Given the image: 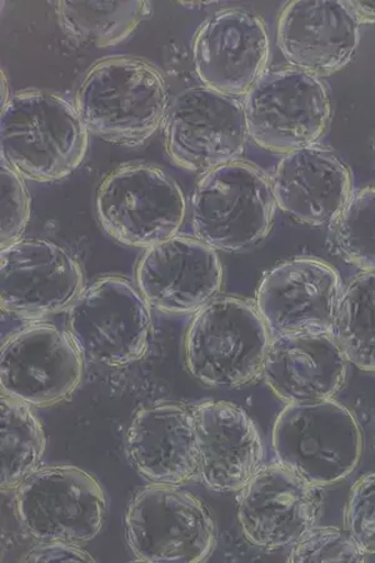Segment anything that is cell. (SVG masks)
<instances>
[{"label":"cell","mask_w":375,"mask_h":563,"mask_svg":"<svg viewBox=\"0 0 375 563\" xmlns=\"http://www.w3.org/2000/svg\"><path fill=\"white\" fill-rule=\"evenodd\" d=\"M31 220V198L24 178L0 163V246L21 241Z\"/></svg>","instance_id":"27"},{"label":"cell","mask_w":375,"mask_h":563,"mask_svg":"<svg viewBox=\"0 0 375 563\" xmlns=\"http://www.w3.org/2000/svg\"><path fill=\"white\" fill-rule=\"evenodd\" d=\"M373 150H374V153H375V135H374V141H373Z\"/></svg>","instance_id":"32"},{"label":"cell","mask_w":375,"mask_h":563,"mask_svg":"<svg viewBox=\"0 0 375 563\" xmlns=\"http://www.w3.org/2000/svg\"><path fill=\"white\" fill-rule=\"evenodd\" d=\"M332 335L348 362L375 372V271H364L343 289Z\"/></svg>","instance_id":"24"},{"label":"cell","mask_w":375,"mask_h":563,"mask_svg":"<svg viewBox=\"0 0 375 563\" xmlns=\"http://www.w3.org/2000/svg\"><path fill=\"white\" fill-rule=\"evenodd\" d=\"M164 134L178 166L205 174L238 161L250 137L243 103L207 87L187 89L176 98Z\"/></svg>","instance_id":"12"},{"label":"cell","mask_w":375,"mask_h":563,"mask_svg":"<svg viewBox=\"0 0 375 563\" xmlns=\"http://www.w3.org/2000/svg\"><path fill=\"white\" fill-rule=\"evenodd\" d=\"M194 416L205 485L216 493H240L263 462L262 441L251 417L223 401L200 404Z\"/></svg>","instance_id":"19"},{"label":"cell","mask_w":375,"mask_h":563,"mask_svg":"<svg viewBox=\"0 0 375 563\" xmlns=\"http://www.w3.org/2000/svg\"><path fill=\"white\" fill-rule=\"evenodd\" d=\"M271 181L280 210L308 225L334 223L352 196L350 169L316 144L286 154Z\"/></svg>","instance_id":"20"},{"label":"cell","mask_w":375,"mask_h":563,"mask_svg":"<svg viewBox=\"0 0 375 563\" xmlns=\"http://www.w3.org/2000/svg\"><path fill=\"white\" fill-rule=\"evenodd\" d=\"M126 451L154 485L179 486L199 472L194 411L177 405L144 408L126 434Z\"/></svg>","instance_id":"22"},{"label":"cell","mask_w":375,"mask_h":563,"mask_svg":"<svg viewBox=\"0 0 375 563\" xmlns=\"http://www.w3.org/2000/svg\"><path fill=\"white\" fill-rule=\"evenodd\" d=\"M76 108L89 133L140 145L166 122L169 97L159 70L133 57L100 60L79 86Z\"/></svg>","instance_id":"2"},{"label":"cell","mask_w":375,"mask_h":563,"mask_svg":"<svg viewBox=\"0 0 375 563\" xmlns=\"http://www.w3.org/2000/svg\"><path fill=\"white\" fill-rule=\"evenodd\" d=\"M280 465L318 487L340 483L359 466L363 438L348 408L333 401L288 404L273 429Z\"/></svg>","instance_id":"5"},{"label":"cell","mask_w":375,"mask_h":563,"mask_svg":"<svg viewBox=\"0 0 375 563\" xmlns=\"http://www.w3.org/2000/svg\"><path fill=\"white\" fill-rule=\"evenodd\" d=\"M100 224L125 246L148 250L178 234L187 203L166 172L150 165H128L109 174L98 188Z\"/></svg>","instance_id":"7"},{"label":"cell","mask_w":375,"mask_h":563,"mask_svg":"<svg viewBox=\"0 0 375 563\" xmlns=\"http://www.w3.org/2000/svg\"><path fill=\"white\" fill-rule=\"evenodd\" d=\"M276 206L271 179L251 163L233 161L199 180L191 225L209 247L240 252L267 238Z\"/></svg>","instance_id":"4"},{"label":"cell","mask_w":375,"mask_h":563,"mask_svg":"<svg viewBox=\"0 0 375 563\" xmlns=\"http://www.w3.org/2000/svg\"><path fill=\"white\" fill-rule=\"evenodd\" d=\"M25 562H95L78 544L66 542H42L29 552Z\"/></svg>","instance_id":"30"},{"label":"cell","mask_w":375,"mask_h":563,"mask_svg":"<svg viewBox=\"0 0 375 563\" xmlns=\"http://www.w3.org/2000/svg\"><path fill=\"white\" fill-rule=\"evenodd\" d=\"M84 358L68 332L48 323L26 324L2 343V395L36 407L66 401L80 384Z\"/></svg>","instance_id":"11"},{"label":"cell","mask_w":375,"mask_h":563,"mask_svg":"<svg viewBox=\"0 0 375 563\" xmlns=\"http://www.w3.org/2000/svg\"><path fill=\"white\" fill-rule=\"evenodd\" d=\"M57 14L63 30L73 38L97 45L111 47L122 43L151 14L148 2H59Z\"/></svg>","instance_id":"25"},{"label":"cell","mask_w":375,"mask_h":563,"mask_svg":"<svg viewBox=\"0 0 375 563\" xmlns=\"http://www.w3.org/2000/svg\"><path fill=\"white\" fill-rule=\"evenodd\" d=\"M346 526L365 555H375V472L353 486L346 507Z\"/></svg>","instance_id":"29"},{"label":"cell","mask_w":375,"mask_h":563,"mask_svg":"<svg viewBox=\"0 0 375 563\" xmlns=\"http://www.w3.org/2000/svg\"><path fill=\"white\" fill-rule=\"evenodd\" d=\"M271 339L257 306L243 298L216 297L191 320L186 365L208 386H243L262 374Z\"/></svg>","instance_id":"3"},{"label":"cell","mask_w":375,"mask_h":563,"mask_svg":"<svg viewBox=\"0 0 375 563\" xmlns=\"http://www.w3.org/2000/svg\"><path fill=\"white\" fill-rule=\"evenodd\" d=\"M361 23L375 22V2H350Z\"/></svg>","instance_id":"31"},{"label":"cell","mask_w":375,"mask_h":563,"mask_svg":"<svg viewBox=\"0 0 375 563\" xmlns=\"http://www.w3.org/2000/svg\"><path fill=\"white\" fill-rule=\"evenodd\" d=\"M243 106L250 137L264 150L286 154L315 145L331 118L326 87L293 67L265 70Z\"/></svg>","instance_id":"8"},{"label":"cell","mask_w":375,"mask_h":563,"mask_svg":"<svg viewBox=\"0 0 375 563\" xmlns=\"http://www.w3.org/2000/svg\"><path fill=\"white\" fill-rule=\"evenodd\" d=\"M125 528L128 543L143 562H202L216 547L206 506L178 486L143 488L128 507Z\"/></svg>","instance_id":"9"},{"label":"cell","mask_w":375,"mask_h":563,"mask_svg":"<svg viewBox=\"0 0 375 563\" xmlns=\"http://www.w3.org/2000/svg\"><path fill=\"white\" fill-rule=\"evenodd\" d=\"M346 368L332 333L286 334L271 339L262 374L282 401L301 404L332 398Z\"/></svg>","instance_id":"21"},{"label":"cell","mask_w":375,"mask_h":563,"mask_svg":"<svg viewBox=\"0 0 375 563\" xmlns=\"http://www.w3.org/2000/svg\"><path fill=\"white\" fill-rule=\"evenodd\" d=\"M135 276L145 301L174 314L198 312L223 285L217 251L198 239L178 235L145 250Z\"/></svg>","instance_id":"17"},{"label":"cell","mask_w":375,"mask_h":563,"mask_svg":"<svg viewBox=\"0 0 375 563\" xmlns=\"http://www.w3.org/2000/svg\"><path fill=\"white\" fill-rule=\"evenodd\" d=\"M42 424L30 405L0 398V486L15 489L38 467L45 451Z\"/></svg>","instance_id":"23"},{"label":"cell","mask_w":375,"mask_h":563,"mask_svg":"<svg viewBox=\"0 0 375 563\" xmlns=\"http://www.w3.org/2000/svg\"><path fill=\"white\" fill-rule=\"evenodd\" d=\"M18 520L42 542L79 544L102 530L106 498L88 472L73 466L35 470L15 488Z\"/></svg>","instance_id":"10"},{"label":"cell","mask_w":375,"mask_h":563,"mask_svg":"<svg viewBox=\"0 0 375 563\" xmlns=\"http://www.w3.org/2000/svg\"><path fill=\"white\" fill-rule=\"evenodd\" d=\"M88 137L76 106L43 90L13 96L0 114V156L24 179L68 177L84 162Z\"/></svg>","instance_id":"1"},{"label":"cell","mask_w":375,"mask_h":563,"mask_svg":"<svg viewBox=\"0 0 375 563\" xmlns=\"http://www.w3.org/2000/svg\"><path fill=\"white\" fill-rule=\"evenodd\" d=\"M360 26L350 2H290L279 16L278 47L293 68L329 76L351 62L359 48Z\"/></svg>","instance_id":"18"},{"label":"cell","mask_w":375,"mask_h":563,"mask_svg":"<svg viewBox=\"0 0 375 563\" xmlns=\"http://www.w3.org/2000/svg\"><path fill=\"white\" fill-rule=\"evenodd\" d=\"M322 487L280 465L261 467L238 496V519L255 547L277 550L312 530L322 508Z\"/></svg>","instance_id":"14"},{"label":"cell","mask_w":375,"mask_h":563,"mask_svg":"<svg viewBox=\"0 0 375 563\" xmlns=\"http://www.w3.org/2000/svg\"><path fill=\"white\" fill-rule=\"evenodd\" d=\"M84 272L68 251L48 241L21 240L0 253V306L22 318L69 310L84 290Z\"/></svg>","instance_id":"13"},{"label":"cell","mask_w":375,"mask_h":563,"mask_svg":"<svg viewBox=\"0 0 375 563\" xmlns=\"http://www.w3.org/2000/svg\"><path fill=\"white\" fill-rule=\"evenodd\" d=\"M269 34L262 18L245 9H224L208 18L194 43L197 76L214 92L246 96L267 70Z\"/></svg>","instance_id":"16"},{"label":"cell","mask_w":375,"mask_h":563,"mask_svg":"<svg viewBox=\"0 0 375 563\" xmlns=\"http://www.w3.org/2000/svg\"><path fill=\"white\" fill-rule=\"evenodd\" d=\"M365 553L350 531L335 528H315L298 541L289 562H364Z\"/></svg>","instance_id":"28"},{"label":"cell","mask_w":375,"mask_h":563,"mask_svg":"<svg viewBox=\"0 0 375 563\" xmlns=\"http://www.w3.org/2000/svg\"><path fill=\"white\" fill-rule=\"evenodd\" d=\"M151 331V306L123 277L97 279L68 310L70 338L81 356L97 365L121 367L141 360Z\"/></svg>","instance_id":"6"},{"label":"cell","mask_w":375,"mask_h":563,"mask_svg":"<svg viewBox=\"0 0 375 563\" xmlns=\"http://www.w3.org/2000/svg\"><path fill=\"white\" fill-rule=\"evenodd\" d=\"M342 292L341 278L327 262L296 258L264 275L255 306L271 338L332 333Z\"/></svg>","instance_id":"15"},{"label":"cell","mask_w":375,"mask_h":563,"mask_svg":"<svg viewBox=\"0 0 375 563\" xmlns=\"http://www.w3.org/2000/svg\"><path fill=\"white\" fill-rule=\"evenodd\" d=\"M334 224L343 257L363 271H375V185L352 195Z\"/></svg>","instance_id":"26"}]
</instances>
